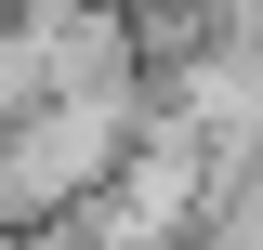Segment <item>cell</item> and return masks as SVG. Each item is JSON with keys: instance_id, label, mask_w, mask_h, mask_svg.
<instances>
[{"instance_id": "cell-2", "label": "cell", "mask_w": 263, "mask_h": 250, "mask_svg": "<svg viewBox=\"0 0 263 250\" xmlns=\"http://www.w3.org/2000/svg\"><path fill=\"white\" fill-rule=\"evenodd\" d=\"M105 79H145L119 0H0V132L66 93H105Z\"/></svg>"}, {"instance_id": "cell-1", "label": "cell", "mask_w": 263, "mask_h": 250, "mask_svg": "<svg viewBox=\"0 0 263 250\" xmlns=\"http://www.w3.org/2000/svg\"><path fill=\"white\" fill-rule=\"evenodd\" d=\"M145 132H158V93H145V79H105V93H66V105H40V119H13L0 132V211H13V237H27V224H79L132 171Z\"/></svg>"}]
</instances>
